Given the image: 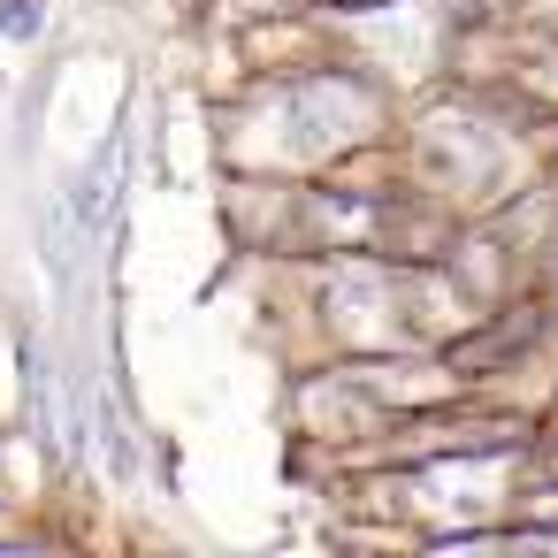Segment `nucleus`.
<instances>
[{"label": "nucleus", "instance_id": "nucleus-1", "mask_svg": "<svg viewBox=\"0 0 558 558\" xmlns=\"http://www.w3.org/2000/svg\"><path fill=\"white\" fill-rule=\"evenodd\" d=\"M291 123H299L291 154L322 161V154H337L352 131H367V100H360V93H344V85H306V93L291 100Z\"/></svg>", "mask_w": 558, "mask_h": 558}]
</instances>
